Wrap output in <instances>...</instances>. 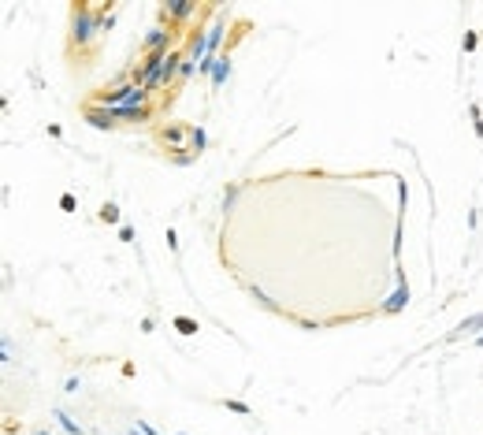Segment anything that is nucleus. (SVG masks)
<instances>
[{
    "label": "nucleus",
    "mask_w": 483,
    "mask_h": 435,
    "mask_svg": "<svg viewBox=\"0 0 483 435\" xmlns=\"http://www.w3.org/2000/svg\"><path fill=\"white\" fill-rule=\"evenodd\" d=\"M37 435H45V431H37Z\"/></svg>",
    "instance_id": "4"
},
{
    "label": "nucleus",
    "mask_w": 483,
    "mask_h": 435,
    "mask_svg": "<svg viewBox=\"0 0 483 435\" xmlns=\"http://www.w3.org/2000/svg\"><path fill=\"white\" fill-rule=\"evenodd\" d=\"M479 324H483V316H472V320H465V324H461V328H465V331H476V328H479Z\"/></svg>",
    "instance_id": "2"
},
{
    "label": "nucleus",
    "mask_w": 483,
    "mask_h": 435,
    "mask_svg": "<svg viewBox=\"0 0 483 435\" xmlns=\"http://www.w3.org/2000/svg\"><path fill=\"white\" fill-rule=\"evenodd\" d=\"M179 331H182V335H194L197 328H194V324H190V320H179Z\"/></svg>",
    "instance_id": "3"
},
{
    "label": "nucleus",
    "mask_w": 483,
    "mask_h": 435,
    "mask_svg": "<svg viewBox=\"0 0 483 435\" xmlns=\"http://www.w3.org/2000/svg\"><path fill=\"white\" fill-rule=\"evenodd\" d=\"M56 417H60V424H64V428H67L71 435H82V428H79V424H74V421H71V417H67V413H56Z\"/></svg>",
    "instance_id": "1"
}]
</instances>
